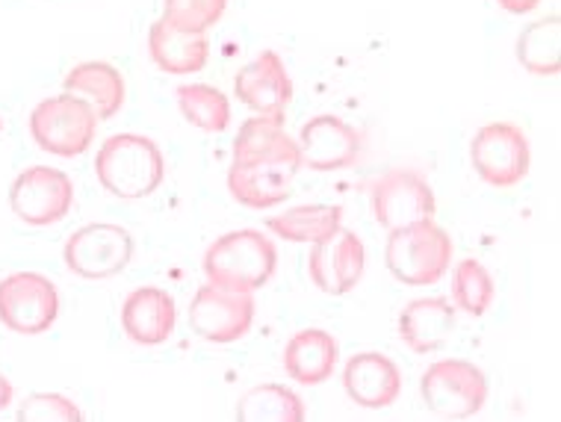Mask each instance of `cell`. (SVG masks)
Instances as JSON below:
<instances>
[{"label":"cell","mask_w":561,"mask_h":422,"mask_svg":"<svg viewBox=\"0 0 561 422\" xmlns=\"http://www.w3.org/2000/svg\"><path fill=\"white\" fill-rule=\"evenodd\" d=\"M299 169V142H293L284 118L252 115L233 139L228 190L242 207L270 210L290 198Z\"/></svg>","instance_id":"cell-1"},{"label":"cell","mask_w":561,"mask_h":422,"mask_svg":"<svg viewBox=\"0 0 561 422\" xmlns=\"http://www.w3.org/2000/svg\"><path fill=\"white\" fill-rule=\"evenodd\" d=\"M95 174L113 198L139 202L165 181V157L160 145L148 136L116 134L98 148Z\"/></svg>","instance_id":"cell-2"},{"label":"cell","mask_w":561,"mask_h":422,"mask_svg":"<svg viewBox=\"0 0 561 422\" xmlns=\"http://www.w3.org/2000/svg\"><path fill=\"white\" fill-rule=\"evenodd\" d=\"M207 284L231 293H257L278 269V251L263 230L242 228L225 233L204 254Z\"/></svg>","instance_id":"cell-3"},{"label":"cell","mask_w":561,"mask_h":422,"mask_svg":"<svg viewBox=\"0 0 561 422\" xmlns=\"http://www.w3.org/2000/svg\"><path fill=\"white\" fill-rule=\"evenodd\" d=\"M453 251V237L440 225H435V219H423L390 230L385 263L399 284L432 287L449 272Z\"/></svg>","instance_id":"cell-4"},{"label":"cell","mask_w":561,"mask_h":422,"mask_svg":"<svg viewBox=\"0 0 561 422\" xmlns=\"http://www.w3.org/2000/svg\"><path fill=\"white\" fill-rule=\"evenodd\" d=\"M30 136L45 153L54 157H80L95 142L101 118L83 98L62 92L45 98L30 113Z\"/></svg>","instance_id":"cell-5"},{"label":"cell","mask_w":561,"mask_h":422,"mask_svg":"<svg viewBox=\"0 0 561 422\" xmlns=\"http://www.w3.org/2000/svg\"><path fill=\"white\" fill-rule=\"evenodd\" d=\"M420 394L428 411L440 420H470L488 402V378L470 361L446 357L423 373Z\"/></svg>","instance_id":"cell-6"},{"label":"cell","mask_w":561,"mask_h":422,"mask_svg":"<svg viewBox=\"0 0 561 422\" xmlns=\"http://www.w3.org/2000/svg\"><path fill=\"white\" fill-rule=\"evenodd\" d=\"M59 317L57 284L42 272H12L0 281V326L12 334L39 337Z\"/></svg>","instance_id":"cell-7"},{"label":"cell","mask_w":561,"mask_h":422,"mask_svg":"<svg viewBox=\"0 0 561 422\" xmlns=\"http://www.w3.org/2000/svg\"><path fill=\"white\" fill-rule=\"evenodd\" d=\"M130 258H134V237L113 221L83 225L68 237L62 249L68 272L87 281L116 278L125 272Z\"/></svg>","instance_id":"cell-8"},{"label":"cell","mask_w":561,"mask_h":422,"mask_svg":"<svg viewBox=\"0 0 561 422\" xmlns=\"http://www.w3.org/2000/svg\"><path fill=\"white\" fill-rule=\"evenodd\" d=\"M470 163L488 186L496 190L517 186L529 174L533 163L529 139L512 122H491L479 127V134L470 142Z\"/></svg>","instance_id":"cell-9"},{"label":"cell","mask_w":561,"mask_h":422,"mask_svg":"<svg viewBox=\"0 0 561 422\" xmlns=\"http://www.w3.org/2000/svg\"><path fill=\"white\" fill-rule=\"evenodd\" d=\"M10 207L30 228H50L75 207V183L50 166H30L12 181Z\"/></svg>","instance_id":"cell-10"},{"label":"cell","mask_w":561,"mask_h":422,"mask_svg":"<svg viewBox=\"0 0 561 422\" xmlns=\"http://www.w3.org/2000/svg\"><path fill=\"white\" fill-rule=\"evenodd\" d=\"M373 213L385 230L405 228L414 221L435 219L437 202L432 183L416 169H390L373 183Z\"/></svg>","instance_id":"cell-11"},{"label":"cell","mask_w":561,"mask_h":422,"mask_svg":"<svg viewBox=\"0 0 561 422\" xmlns=\"http://www.w3.org/2000/svg\"><path fill=\"white\" fill-rule=\"evenodd\" d=\"M254 310L257 305L252 293H231V289L207 284L195 293L190 305V328L207 343H237L252 331Z\"/></svg>","instance_id":"cell-12"},{"label":"cell","mask_w":561,"mask_h":422,"mask_svg":"<svg viewBox=\"0 0 561 422\" xmlns=\"http://www.w3.org/2000/svg\"><path fill=\"white\" fill-rule=\"evenodd\" d=\"M364 263H367L364 240L355 230L340 228L322 242H313V251L308 258V275L313 287L325 296H346L364 278Z\"/></svg>","instance_id":"cell-13"},{"label":"cell","mask_w":561,"mask_h":422,"mask_svg":"<svg viewBox=\"0 0 561 422\" xmlns=\"http://www.w3.org/2000/svg\"><path fill=\"white\" fill-rule=\"evenodd\" d=\"M360 151H364V136L340 115H317L301 127V166H308L310 172H343L358 163Z\"/></svg>","instance_id":"cell-14"},{"label":"cell","mask_w":561,"mask_h":422,"mask_svg":"<svg viewBox=\"0 0 561 422\" xmlns=\"http://www.w3.org/2000/svg\"><path fill=\"white\" fill-rule=\"evenodd\" d=\"M233 92L254 115L284 118L293 101V80L278 50H261L249 66H242L233 80Z\"/></svg>","instance_id":"cell-15"},{"label":"cell","mask_w":561,"mask_h":422,"mask_svg":"<svg viewBox=\"0 0 561 422\" xmlns=\"http://www.w3.org/2000/svg\"><path fill=\"white\" fill-rule=\"evenodd\" d=\"M343 387L352 402L367 411H385L402 394V373L388 355L364 352L346 361Z\"/></svg>","instance_id":"cell-16"},{"label":"cell","mask_w":561,"mask_h":422,"mask_svg":"<svg viewBox=\"0 0 561 422\" xmlns=\"http://www.w3.org/2000/svg\"><path fill=\"white\" fill-rule=\"evenodd\" d=\"M174 298L160 287H139L122 305V328L139 345H160L174 334Z\"/></svg>","instance_id":"cell-17"},{"label":"cell","mask_w":561,"mask_h":422,"mask_svg":"<svg viewBox=\"0 0 561 422\" xmlns=\"http://www.w3.org/2000/svg\"><path fill=\"white\" fill-rule=\"evenodd\" d=\"M455 331V307L446 298H414L399 313V337L414 355L440 352Z\"/></svg>","instance_id":"cell-18"},{"label":"cell","mask_w":561,"mask_h":422,"mask_svg":"<svg viewBox=\"0 0 561 422\" xmlns=\"http://www.w3.org/2000/svg\"><path fill=\"white\" fill-rule=\"evenodd\" d=\"M62 89L71 92V95L83 98L95 110L101 122L116 118L127 98L122 71L116 66L104 62V59H89V62H80V66L71 68L66 80H62Z\"/></svg>","instance_id":"cell-19"},{"label":"cell","mask_w":561,"mask_h":422,"mask_svg":"<svg viewBox=\"0 0 561 422\" xmlns=\"http://www.w3.org/2000/svg\"><path fill=\"white\" fill-rule=\"evenodd\" d=\"M148 54L165 75H198L210 59V42L207 33H184L160 19L148 30Z\"/></svg>","instance_id":"cell-20"},{"label":"cell","mask_w":561,"mask_h":422,"mask_svg":"<svg viewBox=\"0 0 561 422\" xmlns=\"http://www.w3.org/2000/svg\"><path fill=\"white\" fill-rule=\"evenodd\" d=\"M337 357L340 345L334 334L322 331V328H305L284 345V373L305 387H317V384L329 381L337 366Z\"/></svg>","instance_id":"cell-21"},{"label":"cell","mask_w":561,"mask_h":422,"mask_svg":"<svg viewBox=\"0 0 561 422\" xmlns=\"http://www.w3.org/2000/svg\"><path fill=\"white\" fill-rule=\"evenodd\" d=\"M266 228L287 242H322L343 228V207L337 204H301L266 219Z\"/></svg>","instance_id":"cell-22"},{"label":"cell","mask_w":561,"mask_h":422,"mask_svg":"<svg viewBox=\"0 0 561 422\" xmlns=\"http://www.w3.org/2000/svg\"><path fill=\"white\" fill-rule=\"evenodd\" d=\"M305 402L284 384H261L237 402V420L242 422H305Z\"/></svg>","instance_id":"cell-23"},{"label":"cell","mask_w":561,"mask_h":422,"mask_svg":"<svg viewBox=\"0 0 561 422\" xmlns=\"http://www.w3.org/2000/svg\"><path fill=\"white\" fill-rule=\"evenodd\" d=\"M517 59L535 77H556L561 68V19L535 21L517 38Z\"/></svg>","instance_id":"cell-24"},{"label":"cell","mask_w":561,"mask_h":422,"mask_svg":"<svg viewBox=\"0 0 561 422\" xmlns=\"http://www.w3.org/2000/svg\"><path fill=\"white\" fill-rule=\"evenodd\" d=\"M178 106L186 122L204 134H222L231 125V101L207 83H184L178 89Z\"/></svg>","instance_id":"cell-25"},{"label":"cell","mask_w":561,"mask_h":422,"mask_svg":"<svg viewBox=\"0 0 561 422\" xmlns=\"http://www.w3.org/2000/svg\"><path fill=\"white\" fill-rule=\"evenodd\" d=\"M496 287L491 272L479 260H461L453 272V301L467 317H484L494 305Z\"/></svg>","instance_id":"cell-26"},{"label":"cell","mask_w":561,"mask_h":422,"mask_svg":"<svg viewBox=\"0 0 561 422\" xmlns=\"http://www.w3.org/2000/svg\"><path fill=\"white\" fill-rule=\"evenodd\" d=\"M228 0H163V21L184 33H207L222 21Z\"/></svg>","instance_id":"cell-27"},{"label":"cell","mask_w":561,"mask_h":422,"mask_svg":"<svg viewBox=\"0 0 561 422\" xmlns=\"http://www.w3.org/2000/svg\"><path fill=\"white\" fill-rule=\"evenodd\" d=\"M21 422H80L83 413L62 394H33L19 408Z\"/></svg>","instance_id":"cell-28"},{"label":"cell","mask_w":561,"mask_h":422,"mask_svg":"<svg viewBox=\"0 0 561 422\" xmlns=\"http://www.w3.org/2000/svg\"><path fill=\"white\" fill-rule=\"evenodd\" d=\"M496 3H500V10L512 12V15H526V12L538 10L541 0H496Z\"/></svg>","instance_id":"cell-29"},{"label":"cell","mask_w":561,"mask_h":422,"mask_svg":"<svg viewBox=\"0 0 561 422\" xmlns=\"http://www.w3.org/2000/svg\"><path fill=\"white\" fill-rule=\"evenodd\" d=\"M12 404V381L0 373V411H7Z\"/></svg>","instance_id":"cell-30"},{"label":"cell","mask_w":561,"mask_h":422,"mask_svg":"<svg viewBox=\"0 0 561 422\" xmlns=\"http://www.w3.org/2000/svg\"><path fill=\"white\" fill-rule=\"evenodd\" d=\"M0 130H3V115H0Z\"/></svg>","instance_id":"cell-31"}]
</instances>
